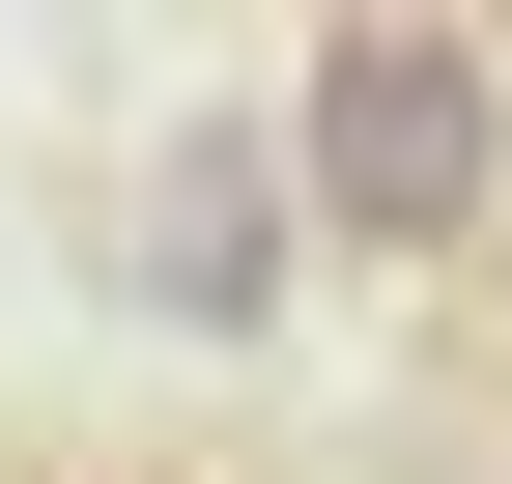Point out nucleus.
Returning <instances> with one entry per match:
<instances>
[{
  "label": "nucleus",
  "mask_w": 512,
  "mask_h": 484,
  "mask_svg": "<svg viewBox=\"0 0 512 484\" xmlns=\"http://www.w3.org/2000/svg\"><path fill=\"white\" fill-rule=\"evenodd\" d=\"M285 200L342 228V257H484L512 228V57L427 29V0H342V29L285 57Z\"/></svg>",
  "instance_id": "f257e3e1"
},
{
  "label": "nucleus",
  "mask_w": 512,
  "mask_h": 484,
  "mask_svg": "<svg viewBox=\"0 0 512 484\" xmlns=\"http://www.w3.org/2000/svg\"><path fill=\"white\" fill-rule=\"evenodd\" d=\"M143 285H171V342H256V314H285V114H171Z\"/></svg>",
  "instance_id": "f03ea898"
},
{
  "label": "nucleus",
  "mask_w": 512,
  "mask_h": 484,
  "mask_svg": "<svg viewBox=\"0 0 512 484\" xmlns=\"http://www.w3.org/2000/svg\"><path fill=\"white\" fill-rule=\"evenodd\" d=\"M86 484H171V456H86Z\"/></svg>",
  "instance_id": "7ed1b4c3"
}]
</instances>
